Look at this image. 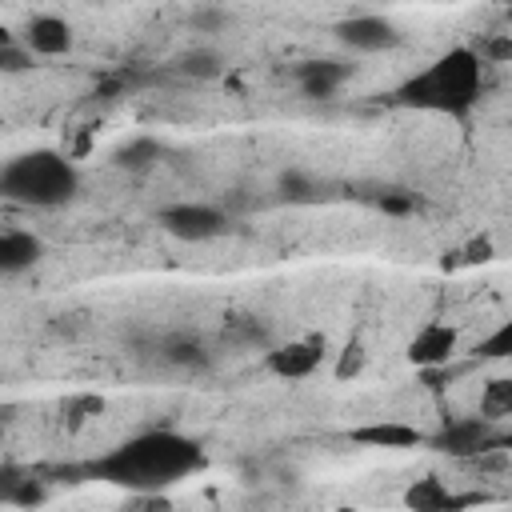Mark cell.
Masks as SVG:
<instances>
[{
    "label": "cell",
    "instance_id": "cell-1",
    "mask_svg": "<svg viewBox=\"0 0 512 512\" xmlns=\"http://www.w3.org/2000/svg\"><path fill=\"white\" fill-rule=\"evenodd\" d=\"M196 464H200V448L192 440L176 432H144L124 448H116L112 456H104L96 472L128 488H152V484H172L188 476Z\"/></svg>",
    "mask_w": 512,
    "mask_h": 512
},
{
    "label": "cell",
    "instance_id": "cell-2",
    "mask_svg": "<svg viewBox=\"0 0 512 512\" xmlns=\"http://www.w3.org/2000/svg\"><path fill=\"white\" fill-rule=\"evenodd\" d=\"M480 92V56L468 48H452L428 72L412 76L400 88V100L428 112H464Z\"/></svg>",
    "mask_w": 512,
    "mask_h": 512
},
{
    "label": "cell",
    "instance_id": "cell-3",
    "mask_svg": "<svg viewBox=\"0 0 512 512\" xmlns=\"http://www.w3.org/2000/svg\"><path fill=\"white\" fill-rule=\"evenodd\" d=\"M76 168L68 156H56V152H28V156H16L8 160L4 176H0V188L8 200H20V204H32V208H56V204H68L76 196Z\"/></svg>",
    "mask_w": 512,
    "mask_h": 512
},
{
    "label": "cell",
    "instance_id": "cell-4",
    "mask_svg": "<svg viewBox=\"0 0 512 512\" xmlns=\"http://www.w3.org/2000/svg\"><path fill=\"white\" fill-rule=\"evenodd\" d=\"M160 224H164V232H172L176 240H192V244H200V240H212V236H220L224 232V224H228V216L220 212V208H212V204H168L164 212H160Z\"/></svg>",
    "mask_w": 512,
    "mask_h": 512
},
{
    "label": "cell",
    "instance_id": "cell-5",
    "mask_svg": "<svg viewBox=\"0 0 512 512\" xmlns=\"http://www.w3.org/2000/svg\"><path fill=\"white\" fill-rule=\"evenodd\" d=\"M336 40L348 44L352 52H384V48H392V44L400 40V32L392 28V20L364 12V16L340 20V24H336Z\"/></svg>",
    "mask_w": 512,
    "mask_h": 512
},
{
    "label": "cell",
    "instance_id": "cell-6",
    "mask_svg": "<svg viewBox=\"0 0 512 512\" xmlns=\"http://www.w3.org/2000/svg\"><path fill=\"white\" fill-rule=\"evenodd\" d=\"M324 360V336H312V340H288L280 348L268 352V368L284 380H304L320 368Z\"/></svg>",
    "mask_w": 512,
    "mask_h": 512
},
{
    "label": "cell",
    "instance_id": "cell-7",
    "mask_svg": "<svg viewBox=\"0 0 512 512\" xmlns=\"http://www.w3.org/2000/svg\"><path fill=\"white\" fill-rule=\"evenodd\" d=\"M432 444L444 448L448 456H480L488 444H496V436L488 420H452Z\"/></svg>",
    "mask_w": 512,
    "mask_h": 512
},
{
    "label": "cell",
    "instance_id": "cell-8",
    "mask_svg": "<svg viewBox=\"0 0 512 512\" xmlns=\"http://www.w3.org/2000/svg\"><path fill=\"white\" fill-rule=\"evenodd\" d=\"M40 256H44L40 236H32V232H24V228H4V232H0V272H4V276L28 272Z\"/></svg>",
    "mask_w": 512,
    "mask_h": 512
},
{
    "label": "cell",
    "instance_id": "cell-9",
    "mask_svg": "<svg viewBox=\"0 0 512 512\" xmlns=\"http://www.w3.org/2000/svg\"><path fill=\"white\" fill-rule=\"evenodd\" d=\"M24 44L36 56H64L72 48V24L60 16H32L24 28Z\"/></svg>",
    "mask_w": 512,
    "mask_h": 512
},
{
    "label": "cell",
    "instance_id": "cell-10",
    "mask_svg": "<svg viewBox=\"0 0 512 512\" xmlns=\"http://www.w3.org/2000/svg\"><path fill=\"white\" fill-rule=\"evenodd\" d=\"M452 352H456V332H452L448 324H424V328L412 336V344H408V360L420 364V368H436V364H444Z\"/></svg>",
    "mask_w": 512,
    "mask_h": 512
},
{
    "label": "cell",
    "instance_id": "cell-11",
    "mask_svg": "<svg viewBox=\"0 0 512 512\" xmlns=\"http://www.w3.org/2000/svg\"><path fill=\"white\" fill-rule=\"evenodd\" d=\"M352 440L372 444V448H416V444H424V432L412 424H400V420H380V424L352 428Z\"/></svg>",
    "mask_w": 512,
    "mask_h": 512
},
{
    "label": "cell",
    "instance_id": "cell-12",
    "mask_svg": "<svg viewBox=\"0 0 512 512\" xmlns=\"http://www.w3.org/2000/svg\"><path fill=\"white\" fill-rule=\"evenodd\" d=\"M344 76H348V68L336 64V60H308V64L296 68V80H300L304 96H316V100L320 96H332L344 84Z\"/></svg>",
    "mask_w": 512,
    "mask_h": 512
},
{
    "label": "cell",
    "instance_id": "cell-13",
    "mask_svg": "<svg viewBox=\"0 0 512 512\" xmlns=\"http://www.w3.org/2000/svg\"><path fill=\"white\" fill-rule=\"evenodd\" d=\"M180 72L192 76V80H216L224 72V60H220L216 48H192V52H184Z\"/></svg>",
    "mask_w": 512,
    "mask_h": 512
},
{
    "label": "cell",
    "instance_id": "cell-14",
    "mask_svg": "<svg viewBox=\"0 0 512 512\" xmlns=\"http://www.w3.org/2000/svg\"><path fill=\"white\" fill-rule=\"evenodd\" d=\"M164 360L168 364H204L208 356H204V348H200V340H168L164 344Z\"/></svg>",
    "mask_w": 512,
    "mask_h": 512
},
{
    "label": "cell",
    "instance_id": "cell-15",
    "mask_svg": "<svg viewBox=\"0 0 512 512\" xmlns=\"http://www.w3.org/2000/svg\"><path fill=\"white\" fill-rule=\"evenodd\" d=\"M408 504H416V508H448V504H456L436 480H424V484H416L412 492H408Z\"/></svg>",
    "mask_w": 512,
    "mask_h": 512
},
{
    "label": "cell",
    "instance_id": "cell-16",
    "mask_svg": "<svg viewBox=\"0 0 512 512\" xmlns=\"http://www.w3.org/2000/svg\"><path fill=\"white\" fill-rule=\"evenodd\" d=\"M280 188H284V200H312L316 196V184L304 172H284L280 176Z\"/></svg>",
    "mask_w": 512,
    "mask_h": 512
},
{
    "label": "cell",
    "instance_id": "cell-17",
    "mask_svg": "<svg viewBox=\"0 0 512 512\" xmlns=\"http://www.w3.org/2000/svg\"><path fill=\"white\" fill-rule=\"evenodd\" d=\"M484 408H488L492 416H508V412H512V380H496V384L488 388V396H484Z\"/></svg>",
    "mask_w": 512,
    "mask_h": 512
},
{
    "label": "cell",
    "instance_id": "cell-18",
    "mask_svg": "<svg viewBox=\"0 0 512 512\" xmlns=\"http://www.w3.org/2000/svg\"><path fill=\"white\" fill-rule=\"evenodd\" d=\"M228 24V12L224 8H196L192 12V28L196 32H220Z\"/></svg>",
    "mask_w": 512,
    "mask_h": 512
},
{
    "label": "cell",
    "instance_id": "cell-19",
    "mask_svg": "<svg viewBox=\"0 0 512 512\" xmlns=\"http://www.w3.org/2000/svg\"><path fill=\"white\" fill-rule=\"evenodd\" d=\"M156 152H160V148H156L152 140H136L132 148H124V152H120V160H124V164H132V168H148Z\"/></svg>",
    "mask_w": 512,
    "mask_h": 512
},
{
    "label": "cell",
    "instance_id": "cell-20",
    "mask_svg": "<svg viewBox=\"0 0 512 512\" xmlns=\"http://www.w3.org/2000/svg\"><path fill=\"white\" fill-rule=\"evenodd\" d=\"M32 56H36V52H32L28 44H24V48H16V44L8 40V44H4V52H0V64H4L8 72H20V68H28V64H32Z\"/></svg>",
    "mask_w": 512,
    "mask_h": 512
},
{
    "label": "cell",
    "instance_id": "cell-21",
    "mask_svg": "<svg viewBox=\"0 0 512 512\" xmlns=\"http://www.w3.org/2000/svg\"><path fill=\"white\" fill-rule=\"evenodd\" d=\"M360 368H364V348H360V344H348L344 356H340V364H336V376L348 380V376H356Z\"/></svg>",
    "mask_w": 512,
    "mask_h": 512
},
{
    "label": "cell",
    "instance_id": "cell-22",
    "mask_svg": "<svg viewBox=\"0 0 512 512\" xmlns=\"http://www.w3.org/2000/svg\"><path fill=\"white\" fill-rule=\"evenodd\" d=\"M484 352H488V356H512V320H508L500 332H492V336L484 340Z\"/></svg>",
    "mask_w": 512,
    "mask_h": 512
},
{
    "label": "cell",
    "instance_id": "cell-23",
    "mask_svg": "<svg viewBox=\"0 0 512 512\" xmlns=\"http://www.w3.org/2000/svg\"><path fill=\"white\" fill-rule=\"evenodd\" d=\"M484 56H488V60H512V40H492V44L484 48Z\"/></svg>",
    "mask_w": 512,
    "mask_h": 512
},
{
    "label": "cell",
    "instance_id": "cell-24",
    "mask_svg": "<svg viewBox=\"0 0 512 512\" xmlns=\"http://www.w3.org/2000/svg\"><path fill=\"white\" fill-rule=\"evenodd\" d=\"M380 208H384V212H408L412 200H408V196H380Z\"/></svg>",
    "mask_w": 512,
    "mask_h": 512
},
{
    "label": "cell",
    "instance_id": "cell-25",
    "mask_svg": "<svg viewBox=\"0 0 512 512\" xmlns=\"http://www.w3.org/2000/svg\"><path fill=\"white\" fill-rule=\"evenodd\" d=\"M500 448H504V452H512V432H504V436H500Z\"/></svg>",
    "mask_w": 512,
    "mask_h": 512
}]
</instances>
